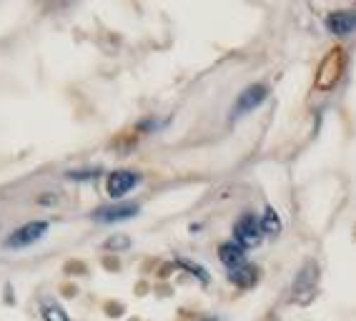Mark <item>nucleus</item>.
<instances>
[{
	"mask_svg": "<svg viewBox=\"0 0 356 321\" xmlns=\"http://www.w3.org/2000/svg\"><path fill=\"white\" fill-rule=\"evenodd\" d=\"M264 98H266V88H264V85H248L241 96H238V101H236V108L231 116H241V113L254 110L256 106L264 103Z\"/></svg>",
	"mask_w": 356,
	"mask_h": 321,
	"instance_id": "39448f33",
	"label": "nucleus"
},
{
	"mask_svg": "<svg viewBox=\"0 0 356 321\" xmlns=\"http://www.w3.org/2000/svg\"><path fill=\"white\" fill-rule=\"evenodd\" d=\"M326 28L337 35H349L354 31V15L351 13H331L326 18Z\"/></svg>",
	"mask_w": 356,
	"mask_h": 321,
	"instance_id": "6e6552de",
	"label": "nucleus"
},
{
	"mask_svg": "<svg viewBox=\"0 0 356 321\" xmlns=\"http://www.w3.org/2000/svg\"><path fill=\"white\" fill-rule=\"evenodd\" d=\"M138 181H140L138 176L131 174V171H115L108 179V193L113 199H121V196H126L134 186H138Z\"/></svg>",
	"mask_w": 356,
	"mask_h": 321,
	"instance_id": "423d86ee",
	"label": "nucleus"
},
{
	"mask_svg": "<svg viewBox=\"0 0 356 321\" xmlns=\"http://www.w3.org/2000/svg\"><path fill=\"white\" fill-rule=\"evenodd\" d=\"M234 244H238L241 249H251V246H259L261 244V226H259V219L256 216H251V213H246V216H241V221L236 224L234 229Z\"/></svg>",
	"mask_w": 356,
	"mask_h": 321,
	"instance_id": "f03ea898",
	"label": "nucleus"
},
{
	"mask_svg": "<svg viewBox=\"0 0 356 321\" xmlns=\"http://www.w3.org/2000/svg\"><path fill=\"white\" fill-rule=\"evenodd\" d=\"M138 213V206L134 204H115V206H103L93 213V219L101 224H113V221H128Z\"/></svg>",
	"mask_w": 356,
	"mask_h": 321,
	"instance_id": "20e7f679",
	"label": "nucleus"
},
{
	"mask_svg": "<svg viewBox=\"0 0 356 321\" xmlns=\"http://www.w3.org/2000/svg\"><path fill=\"white\" fill-rule=\"evenodd\" d=\"M218 258H221V263L226 266L229 271L234 269H241L243 263H246V254H243V249L238 244H223L221 249H218Z\"/></svg>",
	"mask_w": 356,
	"mask_h": 321,
	"instance_id": "0eeeda50",
	"label": "nucleus"
},
{
	"mask_svg": "<svg viewBox=\"0 0 356 321\" xmlns=\"http://www.w3.org/2000/svg\"><path fill=\"white\" fill-rule=\"evenodd\" d=\"M43 316L45 321H68V316H65V311L60 306H56V304H45L43 306Z\"/></svg>",
	"mask_w": 356,
	"mask_h": 321,
	"instance_id": "9b49d317",
	"label": "nucleus"
},
{
	"mask_svg": "<svg viewBox=\"0 0 356 321\" xmlns=\"http://www.w3.org/2000/svg\"><path fill=\"white\" fill-rule=\"evenodd\" d=\"M316 277H318L316 263H306L304 269L299 271L296 281H293L291 294L296 296L299 302H309V299L314 296V291H316Z\"/></svg>",
	"mask_w": 356,
	"mask_h": 321,
	"instance_id": "7ed1b4c3",
	"label": "nucleus"
},
{
	"mask_svg": "<svg viewBox=\"0 0 356 321\" xmlns=\"http://www.w3.org/2000/svg\"><path fill=\"white\" fill-rule=\"evenodd\" d=\"M259 226H261V233H279L281 231L279 213H276L274 208H266L264 219H259Z\"/></svg>",
	"mask_w": 356,
	"mask_h": 321,
	"instance_id": "9d476101",
	"label": "nucleus"
},
{
	"mask_svg": "<svg viewBox=\"0 0 356 321\" xmlns=\"http://www.w3.org/2000/svg\"><path fill=\"white\" fill-rule=\"evenodd\" d=\"M229 274H231V281L238 283V286H254L256 283V269H251L248 263H243L241 269L229 271Z\"/></svg>",
	"mask_w": 356,
	"mask_h": 321,
	"instance_id": "1a4fd4ad",
	"label": "nucleus"
},
{
	"mask_svg": "<svg viewBox=\"0 0 356 321\" xmlns=\"http://www.w3.org/2000/svg\"><path fill=\"white\" fill-rule=\"evenodd\" d=\"M45 231H48V224H45V221H31V224L20 226L18 231L10 233L3 246H6V249H26V246L40 241V238L45 236Z\"/></svg>",
	"mask_w": 356,
	"mask_h": 321,
	"instance_id": "f257e3e1",
	"label": "nucleus"
}]
</instances>
